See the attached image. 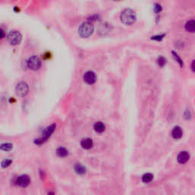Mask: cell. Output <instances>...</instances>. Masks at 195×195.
Listing matches in <instances>:
<instances>
[{
	"label": "cell",
	"instance_id": "cell-11",
	"mask_svg": "<svg viewBox=\"0 0 195 195\" xmlns=\"http://www.w3.org/2000/svg\"><path fill=\"white\" fill-rule=\"evenodd\" d=\"M112 30V26L111 25V24L107 23H104L102 25H100L98 29V32L101 35H105V34L108 33L111 31Z\"/></svg>",
	"mask_w": 195,
	"mask_h": 195
},
{
	"label": "cell",
	"instance_id": "cell-20",
	"mask_svg": "<svg viewBox=\"0 0 195 195\" xmlns=\"http://www.w3.org/2000/svg\"><path fill=\"white\" fill-rule=\"evenodd\" d=\"M166 62H167L166 59H165L164 56H159V57L157 59V63H158V65L160 67H163V66L166 64Z\"/></svg>",
	"mask_w": 195,
	"mask_h": 195
},
{
	"label": "cell",
	"instance_id": "cell-25",
	"mask_svg": "<svg viewBox=\"0 0 195 195\" xmlns=\"http://www.w3.org/2000/svg\"><path fill=\"white\" fill-rule=\"evenodd\" d=\"M0 32H1V38H3V37H5V35H4V32H3L2 29H1V30H0Z\"/></svg>",
	"mask_w": 195,
	"mask_h": 195
},
{
	"label": "cell",
	"instance_id": "cell-16",
	"mask_svg": "<svg viewBox=\"0 0 195 195\" xmlns=\"http://www.w3.org/2000/svg\"><path fill=\"white\" fill-rule=\"evenodd\" d=\"M153 174L151 173H146L143 175L142 177V181L144 183H150L153 181Z\"/></svg>",
	"mask_w": 195,
	"mask_h": 195
},
{
	"label": "cell",
	"instance_id": "cell-3",
	"mask_svg": "<svg viewBox=\"0 0 195 195\" xmlns=\"http://www.w3.org/2000/svg\"><path fill=\"white\" fill-rule=\"evenodd\" d=\"M55 129H56L55 124H51V125H50L49 126H47V127L44 130V132H43L41 137L36 140L35 141V143H36V144H42V143H44V142H46L47 140H48V138H50V136H51V134L54 132Z\"/></svg>",
	"mask_w": 195,
	"mask_h": 195
},
{
	"label": "cell",
	"instance_id": "cell-9",
	"mask_svg": "<svg viewBox=\"0 0 195 195\" xmlns=\"http://www.w3.org/2000/svg\"><path fill=\"white\" fill-rule=\"evenodd\" d=\"M190 159V155L188 152L186 151H182L181 153H179L178 155L177 156V160L178 162L180 164H184L189 160Z\"/></svg>",
	"mask_w": 195,
	"mask_h": 195
},
{
	"label": "cell",
	"instance_id": "cell-21",
	"mask_svg": "<svg viewBox=\"0 0 195 195\" xmlns=\"http://www.w3.org/2000/svg\"><path fill=\"white\" fill-rule=\"evenodd\" d=\"M165 35H155V36H152L151 39L152 40H157V41H160V40H162V39L164 38V37H165Z\"/></svg>",
	"mask_w": 195,
	"mask_h": 195
},
{
	"label": "cell",
	"instance_id": "cell-5",
	"mask_svg": "<svg viewBox=\"0 0 195 195\" xmlns=\"http://www.w3.org/2000/svg\"><path fill=\"white\" fill-rule=\"evenodd\" d=\"M27 65L31 69L37 70L40 69V66H41V61L38 56H32L27 61Z\"/></svg>",
	"mask_w": 195,
	"mask_h": 195
},
{
	"label": "cell",
	"instance_id": "cell-15",
	"mask_svg": "<svg viewBox=\"0 0 195 195\" xmlns=\"http://www.w3.org/2000/svg\"><path fill=\"white\" fill-rule=\"evenodd\" d=\"M56 154L59 157H66L67 156L69 153H68V150L64 147H59L56 150Z\"/></svg>",
	"mask_w": 195,
	"mask_h": 195
},
{
	"label": "cell",
	"instance_id": "cell-2",
	"mask_svg": "<svg viewBox=\"0 0 195 195\" xmlns=\"http://www.w3.org/2000/svg\"><path fill=\"white\" fill-rule=\"evenodd\" d=\"M93 31V25L90 21H85L78 28V34L82 37H88L92 35Z\"/></svg>",
	"mask_w": 195,
	"mask_h": 195
},
{
	"label": "cell",
	"instance_id": "cell-1",
	"mask_svg": "<svg viewBox=\"0 0 195 195\" xmlns=\"http://www.w3.org/2000/svg\"><path fill=\"white\" fill-rule=\"evenodd\" d=\"M136 15L131 8H125L121 14V21L126 25H131L136 21Z\"/></svg>",
	"mask_w": 195,
	"mask_h": 195
},
{
	"label": "cell",
	"instance_id": "cell-10",
	"mask_svg": "<svg viewBox=\"0 0 195 195\" xmlns=\"http://www.w3.org/2000/svg\"><path fill=\"white\" fill-rule=\"evenodd\" d=\"M172 136L175 140H179L183 136V131L181 126H175L172 131Z\"/></svg>",
	"mask_w": 195,
	"mask_h": 195
},
{
	"label": "cell",
	"instance_id": "cell-17",
	"mask_svg": "<svg viewBox=\"0 0 195 195\" xmlns=\"http://www.w3.org/2000/svg\"><path fill=\"white\" fill-rule=\"evenodd\" d=\"M75 170H76V172H77V173L79 174H85V172H86L85 168L84 167L83 165H81V164H76V165L75 166Z\"/></svg>",
	"mask_w": 195,
	"mask_h": 195
},
{
	"label": "cell",
	"instance_id": "cell-23",
	"mask_svg": "<svg viewBox=\"0 0 195 195\" xmlns=\"http://www.w3.org/2000/svg\"><path fill=\"white\" fill-rule=\"evenodd\" d=\"M162 6H161V5L158 4V3H155V6H154V12H155V13H159L161 11H162Z\"/></svg>",
	"mask_w": 195,
	"mask_h": 195
},
{
	"label": "cell",
	"instance_id": "cell-24",
	"mask_svg": "<svg viewBox=\"0 0 195 195\" xmlns=\"http://www.w3.org/2000/svg\"><path fill=\"white\" fill-rule=\"evenodd\" d=\"M191 70H192L194 73H195V59H194V60L192 61V63H191Z\"/></svg>",
	"mask_w": 195,
	"mask_h": 195
},
{
	"label": "cell",
	"instance_id": "cell-8",
	"mask_svg": "<svg viewBox=\"0 0 195 195\" xmlns=\"http://www.w3.org/2000/svg\"><path fill=\"white\" fill-rule=\"evenodd\" d=\"M83 79L85 83H86L87 84H89V85H92V84H94L96 82L97 79L96 74H95V72L93 71H87L86 73H85V74H84Z\"/></svg>",
	"mask_w": 195,
	"mask_h": 195
},
{
	"label": "cell",
	"instance_id": "cell-7",
	"mask_svg": "<svg viewBox=\"0 0 195 195\" xmlns=\"http://www.w3.org/2000/svg\"><path fill=\"white\" fill-rule=\"evenodd\" d=\"M30 178L27 174H21L18 176L16 179V183L18 186L21 188H26L30 184Z\"/></svg>",
	"mask_w": 195,
	"mask_h": 195
},
{
	"label": "cell",
	"instance_id": "cell-22",
	"mask_svg": "<svg viewBox=\"0 0 195 195\" xmlns=\"http://www.w3.org/2000/svg\"><path fill=\"white\" fill-rule=\"evenodd\" d=\"M12 162V161L11 159H6V160L2 161V168L8 167V165H11Z\"/></svg>",
	"mask_w": 195,
	"mask_h": 195
},
{
	"label": "cell",
	"instance_id": "cell-18",
	"mask_svg": "<svg viewBox=\"0 0 195 195\" xmlns=\"http://www.w3.org/2000/svg\"><path fill=\"white\" fill-rule=\"evenodd\" d=\"M12 148H13L12 144L9 143H5L1 145V150H3V151H10V150H12Z\"/></svg>",
	"mask_w": 195,
	"mask_h": 195
},
{
	"label": "cell",
	"instance_id": "cell-13",
	"mask_svg": "<svg viewBox=\"0 0 195 195\" xmlns=\"http://www.w3.org/2000/svg\"><path fill=\"white\" fill-rule=\"evenodd\" d=\"M94 130L96 131L97 133H103L104 131H105V124L104 123L101 122V121H98V122H96L95 124H94Z\"/></svg>",
	"mask_w": 195,
	"mask_h": 195
},
{
	"label": "cell",
	"instance_id": "cell-4",
	"mask_svg": "<svg viewBox=\"0 0 195 195\" xmlns=\"http://www.w3.org/2000/svg\"><path fill=\"white\" fill-rule=\"evenodd\" d=\"M7 40L8 42L12 45H18L21 41L22 36L18 31H12L8 33Z\"/></svg>",
	"mask_w": 195,
	"mask_h": 195
},
{
	"label": "cell",
	"instance_id": "cell-12",
	"mask_svg": "<svg viewBox=\"0 0 195 195\" xmlns=\"http://www.w3.org/2000/svg\"><path fill=\"white\" fill-rule=\"evenodd\" d=\"M80 144L85 150H89V149L93 146V141H92L91 138H84V139L81 140Z\"/></svg>",
	"mask_w": 195,
	"mask_h": 195
},
{
	"label": "cell",
	"instance_id": "cell-19",
	"mask_svg": "<svg viewBox=\"0 0 195 195\" xmlns=\"http://www.w3.org/2000/svg\"><path fill=\"white\" fill-rule=\"evenodd\" d=\"M172 56H173V58L174 59L176 60V62L178 63V64L180 65V66H181L182 67L183 66H184V63H183L182 59H181V58L177 54H176L175 52H174V51H172Z\"/></svg>",
	"mask_w": 195,
	"mask_h": 195
},
{
	"label": "cell",
	"instance_id": "cell-14",
	"mask_svg": "<svg viewBox=\"0 0 195 195\" xmlns=\"http://www.w3.org/2000/svg\"><path fill=\"white\" fill-rule=\"evenodd\" d=\"M185 29L188 32L194 33L195 32V20H190L185 25Z\"/></svg>",
	"mask_w": 195,
	"mask_h": 195
},
{
	"label": "cell",
	"instance_id": "cell-6",
	"mask_svg": "<svg viewBox=\"0 0 195 195\" xmlns=\"http://www.w3.org/2000/svg\"><path fill=\"white\" fill-rule=\"evenodd\" d=\"M29 90L28 84L25 82H20L15 86V92L18 96L24 97L28 94Z\"/></svg>",
	"mask_w": 195,
	"mask_h": 195
}]
</instances>
